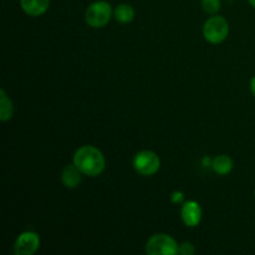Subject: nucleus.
I'll list each match as a JSON object with an SVG mask.
<instances>
[{
	"label": "nucleus",
	"mask_w": 255,
	"mask_h": 255,
	"mask_svg": "<svg viewBox=\"0 0 255 255\" xmlns=\"http://www.w3.org/2000/svg\"><path fill=\"white\" fill-rule=\"evenodd\" d=\"M72 163L84 176L97 177L106 168V158L100 148L92 144H84L75 151Z\"/></svg>",
	"instance_id": "f257e3e1"
},
{
	"label": "nucleus",
	"mask_w": 255,
	"mask_h": 255,
	"mask_svg": "<svg viewBox=\"0 0 255 255\" xmlns=\"http://www.w3.org/2000/svg\"><path fill=\"white\" fill-rule=\"evenodd\" d=\"M201 5L202 9H203L207 14L216 15L217 12L221 10L222 1L221 0H202Z\"/></svg>",
	"instance_id": "ddd939ff"
},
{
	"label": "nucleus",
	"mask_w": 255,
	"mask_h": 255,
	"mask_svg": "<svg viewBox=\"0 0 255 255\" xmlns=\"http://www.w3.org/2000/svg\"><path fill=\"white\" fill-rule=\"evenodd\" d=\"M81 171L72 164H66L61 171V182L66 188L75 189L81 183Z\"/></svg>",
	"instance_id": "1a4fd4ad"
},
{
	"label": "nucleus",
	"mask_w": 255,
	"mask_h": 255,
	"mask_svg": "<svg viewBox=\"0 0 255 255\" xmlns=\"http://www.w3.org/2000/svg\"><path fill=\"white\" fill-rule=\"evenodd\" d=\"M144 251L148 255H176L179 254V244L169 234L157 233L147 241Z\"/></svg>",
	"instance_id": "20e7f679"
},
{
	"label": "nucleus",
	"mask_w": 255,
	"mask_h": 255,
	"mask_svg": "<svg viewBox=\"0 0 255 255\" xmlns=\"http://www.w3.org/2000/svg\"><path fill=\"white\" fill-rule=\"evenodd\" d=\"M132 166L139 176L151 177L154 176L161 168V158L156 152L143 149L134 154Z\"/></svg>",
	"instance_id": "39448f33"
},
{
	"label": "nucleus",
	"mask_w": 255,
	"mask_h": 255,
	"mask_svg": "<svg viewBox=\"0 0 255 255\" xmlns=\"http://www.w3.org/2000/svg\"><path fill=\"white\" fill-rule=\"evenodd\" d=\"M194 253H196V248H194L193 243L183 242L179 244V254L181 255H193Z\"/></svg>",
	"instance_id": "4468645a"
},
{
	"label": "nucleus",
	"mask_w": 255,
	"mask_h": 255,
	"mask_svg": "<svg viewBox=\"0 0 255 255\" xmlns=\"http://www.w3.org/2000/svg\"><path fill=\"white\" fill-rule=\"evenodd\" d=\"M14 115V104L7 96L4 89L0 90V121L6 122L12 119Z\"/></svg>",
	"instance_id": "f8f14e48"
},
{
	"label": "nucleus",
	"mask_w": 255,
	"mask_h": 255,
	"mask_svg": "<svg viewBox=\"0 0 255 255\" xmlns=\"http://www.w3.org/2000/svg\"><path fill=\"white\" fill-rule=\"evenodd\" d=\"M233 167L234 162L231 156H228V154H219V156L213 158L211 168L218 176H227V174H229L233 171Z\"/></svg>",
	"instance_id": "9d476101"
},
{
	"label": "nucleus",
	"mask_w": 255,
	"mask_h": 255,
	"mask_svg": "<svg viewBox=\"0 0 255 255\" xmlns=\"http://www.w3.org/2000/svg\"><path fill=\"white\" fill-rule=\"evenodd\" d=\"M134 15H136V11H134L133 6L127 2L119 4L114 10L115 20L120 24H128V22L133 21Z\"/></svg>",
	"instance_id": "9b49d317"
},
{
	"label": "nucleus",
	"mask_w": 255,
	"mask_h": 255,
	"mask_svg": "<svg viewBox=\"0 0 255 255\" xmlns=\"http://www.w3.org/2000/svg\"><path fill=\"white\" fill-rule=\"evenodd\" d=\"M229 35V22L221 15H213L208 17L203 25V36L207 42L213 45L226 41Z\"/></svg>",
	"instance_id": "7ed1b4c3"
},
{
	"label": "nucleus",
	"mask_w": 255,
	"mask_h": 255,
	"mask_svg": "<svg viewBox=\"0 0 255 255\" xmlns=\"http://www.w3.org/2000/svg\"><path fill=\"white\" fill-rule=\"evenodd\" d=\"M114 16V10L110 2L97 0L90 4L85 11V22L92 29H102Z\"/></svg>",
	"instance_id": "f03ea898"
},
{
	"label": "nucleus",
	"mask_w": 255,
	"mask_h": 255,
	"mask_svg": "<svg viewBox=\"0 0 255 255\" xmlns=\"http://www.w3.org/2000/svg\"><path fill=\"white\" fill-rule=\"evenodd\" d=\"M249 89H251L252 95L255 97V75L251 79V82H249Z\"/></svg>",
	"instance_id": "dca6fc26"
},
{
	"label": "nucleus",
	"mask_w": 255,
	"mask_h": 255,
	"mask_svg": "<svg viewBox=\"0 0 255 255\" xmlns=\"http://www.w3.org/2000/svg\"><path fill=\"white\" fill-rule=\"evenodd\" d=\"M212 161H213V159H211L208 156H206V157H203V159H202V163H203L204 167H211Z\"/></svg>",
	"instance_id": "f3484780"
},
{
	"label": "nucleus",
	"mask_w": 255,
	"mask_h": 255,
	"mask_svg": "<svg viewBox=\"0 0 255 255\" xmlns=\"http://www.w3.org/2000/svg\"><path fill=\"white\" fill-rule=\"evenodd\" d=\"M202 207L196 201H187L181 207V219L184 226L188 228H194L199 226L202 221Z\"/></svg>",
	"instance_id": "0eeeda50"
},
{
	"label": "nucleus",
	"mask_w": 255,
	"mask_h": 255,
	"mask_svg": "<svg viewBox=\"0 0 255 255\" xmlns=\"http://www.w3.org/2000/svg\"><path fill=\"white\" fill-rule=\"evenodd\" d=\"M254 198H255V188H254Z\"/></svg>",
	"instance_id": "6ab92c4d"
},
{
	"label": "nucleus",
	"mask_w": 255,
	"mask_h": 255,
	"mask_svg": "<svg viewBox=\"0 0 255 255\" xmlns=\"http://www.w3.org/2000/svg\"><path fill=\"white\" fill-rule=\"evenodd\" d=\"M40 248V237L35 232L26 231L19 234L12 246L15 255H32Z\"/></svg>",
	"instance_id": "423d86ee"
},
{
	"label": "nucleus",
	"mask_w": 255,
	"mask_h": 255,
	"mask_svg": "<svg viewBox=\"0 0 255 255\" xmlns=\"http://www.w3.org/2000/svg\"><path fill=\"white\" fill-rule=\"evenodd\" d=\"M171 202L174 204H183L184 203V194L183 192L176 191L171 194Z\"/></svg>",
	"instance_id": "2eb2a0df"
},
{
	"label": "nucleus",
	"mask_w": 255,
	"mask_h": 255,
	"mask_svg": "<svg viewBox=\"0 0 255 255\" xmlns=\"http://www.w3.org/2000/svg\"><path fill=\"white\" fill-rule=\"evenodd\" d=\"M248 2L255 9V0H248Z\"/></svg>",
	"instance_id": "a211bd4d"
},
{
	"label": "nucleus",
	"mask_w": 255,
	"mask_h": 255,
	"mask_svg": "<svg viewBox=\"0 0 255 255\" xmlns=\"http://www.w3.org/2000/svg\"><path fill=\"white\" fill-rule=\"evenodd\" d=\"M20 7L29 16L37 17L49 10L50 0H20Z\"/></svg>",
	"instance_id": "6e6552de"
}]
</instances>
